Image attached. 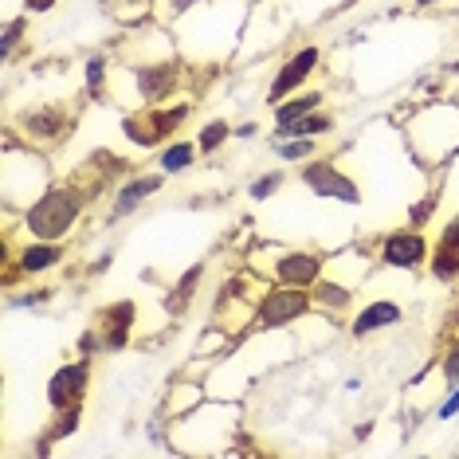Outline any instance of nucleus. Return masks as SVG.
Returning a JSON list of instances; mask_svg holds the SVG:
<instances>
[{
  "label": "nucleus",
  "instance_id": "obj_1",
  "mask_svg": "<svg viewBox=\"0 0 459 459\" xmlns=\"http://www.w3.org/2000/svg\"><path fill=\"white\" fill-rule=\"evenodd\" d=\"M255 4L252 0H201L189 16H181L169 28L189 64H221L236 51L252 24Z\"/></svg>",
  "mask_w": 459,
  "mask_h": 459
},
{
  "label": "nucleus",
  "instance_id": "obj_2",
  "mask_svg": "<svg viewBox=\"0 0 459 459\" xmlns=\"http://www.w3.org/2000/svg\"><path fill=\"white\" fill-rule=\"evenodd\" d=\"M91 201H95V196L82 189L79 181L51 185L44 196H36V201L20 212V232L28 239H56V244H64V239L79 228Z\"/></svg>",
  "mask_w": 459,
  "mask_h": 459
},
{
  "label": "nucleus",
  "instance_id": "obj_3",
  "mask_svg": "<svg viewBox=\"0 0 459 459\" xmlns=\"http://www.w3.org/2000/svg\"><path fill=\"white\" fill-rule=\"evenodd\" d=\"M409 153L424 169H440L459 153V107L455 102H432L404 122Z\"/></svg>",
  "mask_w": 459,
  "mask_h": 459
},
{
  "label": "nucleus",
  "instance_id": "obj_4",
  "mask_svg": "<svg viewBox=\"0 0 459 459\" xmlns=\"http://www.w3.org/2000/svg\"><path fill=\"white\" fill-rule=\"evenodd\" d=\"M193 102L189 99H173L158 102V107H138L130 114H122V138L138 150H161L165 142H173L181 126L189 122Z\"/></svg>",
  "mask_w": 459,
  "mask_h": 459
},
{
  "label": "nucleus",
  "instance_id": "obj_5",
  "mask_svg": "<svg viewBox=\"0 0 459 459\" xmlns=\"http://www.w3.org/2000/svg\"><path fill=\"white\" fill-rule=\"evenodd\" d=\"M189 59L169 56V59H150V64H122V75L130 82L134 107H158V102H173L181 95L185 79H189Z\"/></svg>",
  "mask_w": 459,
  "mask_h": 459
},
{
  "label": "nucleus",
  "instance_id": "obj_6",
  "mask_svg": "<svg viewBox=\"0 0 459 459\" xmlns=\"http://www.w3.org/2000/svg\"><path fill=\"white\" fill-rule=\"evenodd\" d=\"M20 138L36 150H56L64 145L79 126V102H32L8 122Z\"/></svg>",
  "mask_w": 459,
  "mask_h": 459
},
{
  "label": "nucleus",
  "instance_id": "obj_7",
  "mask_svg": "<svg viewBox=\"0 0 459 459\" xmlns=\"http://www.w3.org/2000/svg\"><path fill=\"white\" fill-rule=\"evenodd\" d=\"M255 267L267 283L310 290L322 279V271H326V255L315 252V247H267V252L255 259Z\"/></svg>",
  "mask_w": 459,
  "mask_h": 459
},
{
  "label": "nucleus",
  "instance_id": "obj_8",
  "mask_svg": "<svg viewBox=\"0 0 459 459\" xmlns=\"http://www.w3.org/2000/svg\"><path fill=\"white\" fill-rule=\"evenodd\" d=\"M299 185L307 193H315L318 201H338L346 208H361V185L358 177L342 169L338 158H310L299 165Z\"/></svg>",
  "mask_w": 459,
  "mask_h": 459
},
{
  "label": "nucleus",
  "instance_id": "obj_9",
  "mask_svg": "<svg viewBox=\"0 0 459 459\" xmlns=\"http://www.w3.org/2000/svg\"><path fill=\"white\" fill-rule=\"evenodd\" d=\"M310 315H315V302L307 287L267 283V290L255 299V330H287Z\"/></svg>",
  "mask_w": 459,
  "mask_h": 459
},
{
  "label": "nucleus",
  "instance_id": "obj_10",
  "mask_svg": "<svg viewBox=\"0 0 459 459\" xmlns=\"http://www.w3.org/2000/svg\"><path fill=\"white\" fill-rule=\"evenodd\" d=\"M432 259V239L424 236V228L401 224L393 232L377 239V264L393 271H420Z\"/></svg>",
  "mask_w": 459,
  "mask_h": 459
},
{
  "label": "nucleus",
  "instance_id": "obj_11",
  "mask_svg": "<svg viewBox=\"0 0 459 459\" xmlns=\"http://www.w3.org/2000/svg\"><path fill=\"white\" fill-rule=\"evenodd\" d=\"M322 67V48L318 44H299L290 56L279 64V71L271 75V82H267V102L275 107V102H283V99H290L295 91H302L310 82V75Z\"/></svg>",
  "mask_w": 459,
  "mask_h": 459
},
{
  "label": "nucleus",
  "instance_id": "obj_12",
  "mask_svg": "<svg viewBox=\"0 0 459 459\" xmlns=\"http://www.w3.org/2000/svg\"><path fill=\"white\" fill-rule=\"evenodd\" d=\"M165 185H169V177L161 169H142V173L122 177V181L114 185V196H110V221H126V216H134L145 201H153Z\"/></svg>",
  "mask_w": 459,
  "mask_h": 459
},
{
  "label": "nucleus",
  "instance_id": "obj_13",
  "mask_svg": "<svg viewBox=\"0 0 459 459\" xmlns=\"http://www.w3.org/2000/svg\"><path fill=\"white\" fill-rule=\"evenodd\" d=\"M91 377H95V358H79V361L59 365V369L51 373V381H48V404H51V412L67 409V404L87 401Z\"/></svg>",
  "mask_w": 459,
  "mask_h": 459
},
{
  "label": "nucleus",
  "instance_id": "obj_14",
  "mask_svg": "<svg viewBox=\"0 0 459 459\" xmlns=\"http://www.w3.org/2000/svg\"><path fill=\"white\" fill-rule=\"evenodd\" d=\"M99 333H102V346H107V353L114 350H126L130 338H134V326H138V302L134 299H122V302H107V307L95 315V322H91Z\"/></svg>",
  "mask_w": 459,
  "mask_h": 459
},
{
  "label": "nucleus",
  "instance_id": "obj_15",
  "mask_svg": "<svg viewBox=\"0 0 459 459\" xmlns=\"http://www.w3.org/2000/svg\"><path fill=\"white\" fill-rule=\"evenodd\" d=\"M428 275L440 283H455L459 279V208L444 221L440 236L432 244V259H428Z\"/></svg>",
  "mask_w": 459,
  "mask_h": 459
},
{
  "label": "nucleus",
  "instance_id": "obj_16",
  "mask_svg": "<svg viewBox=\"0 0 459 459\" xmlns=\"http://www.w3.org/2000/svg\"><path fill=\"white\" fill-rule=\"evenodd\" d=\"M396 322H404V307L396 299H369L358 307V315L350 318V338H369V333L393 330Z\"/></svg>",
  "mask_w": 459,
  "mask_h": 459
},
{
  "label": "nucleus",
  "instance_id": "obj_17",
  "mask_svg": "<svg viewBox=\"0 0 459 459\" xmlns=\"http://www.w3.org/2000/svg\"><path fill=\"white\" fill-rule=\"evenodd\" d=\"M310 302H315V315L330 318V322H342V315L353 307V287H346L342 279L322 275L318 283L310 287Z\"/></svg>",
  "mask_w": 459,
  "mask_h": 459
},
{
  "label": "nucleus",
  "instance_id": "obj_18",
  "mask_svg": "<svg viewBox=\"0 0 459 459\" xmlns=\"http://www.w3.org/2000/svg\"><path fill=\"white\" fill-rule=\"evenodd\" d=\"M326 107V91L322 87H315V91H295L290 99H283V102H275L271 107V118H275V130L279 126H290V122H299V118H307V114H315V110H322Z\"/></svg>",
  "mask_w": 459,
  "mask_h": 459
},
{
  "label": "nucleus",
  "instance_id": "obj_19",
  "mask_svg": "<svg viewBox=\"0 0 459 459\" xmlns=\"http://www.w3.org/2000/svg\"><path fill=\"white\" fill-rule=\"evenodd\" d=\"M196 158H201V145H196V138H173V142H165L161 150H158V169L165 177H181V173H189Z\"/></svg>",
  "mask_w": 459,
  "mask_h": 459
},
{
  "label": "nucleus",
  "instance_id": "obj_20",
  "mask_svg": "<svg viewBox=\"0 0 459 459\" xmlns=\"http://www.w3.org/2000/svg\"><path fill=\"white\" fill-rule=\"evenodd\" d=\"M204 283V264H196L189 267L181 279L173 283V290L165 295V310H169L173 318H181V315H189V307H193V299H196V287Z\"/></svg>",
  "mask_w": 459,
  "mask_h": 459
},
{
  "label": "nucleus",
  "instance_id": "obj_21",
  "mask_svg": "<svg viewBox=\"0 0 459 459\" xmlns=\"http://www.w3.org/2000/svg\"><path fill=\"white\" fill-rule=\"evenodd\" d=\"M333 130H338V118L322 107L315 114H307V118L290 122V126H279L275 138H326V134H333Z\"/></svg>",
  "mask_w": 459,
  "mask_h": 459
},
{
  "label": "nucleus",
  "instance_id": "obj_22",
  "mask_svg": "<svg viewBox=\"0 0 459 459\" xmlns=\"http://www.w3.org/2000/svg\"><path fill=\"white\" fill-rule=\"evenodd\" d=\"M208 401L204 389L196 381H177L169 393H165V416H173V420H181V416H189L193 409H201V404Z\"/></svg>",
  "mask_w": 459,
  "mask_h": 459
},
{
  "label": "nucleus",
  "instance_id": "obj_23",
  "mask_svg": "<svg viewBox=\"0 0 459 459\" xmlns=\"http://www.w3.org/2000/svg\"><path fill=\"white\" fill-rule=\"evenodd\" d=\"M271 153H275L279 165H302V161L318 158V138H275L271 142Z\"/></svg>",
  "mask_w": 459,
  "mask_h": 459
},
{
  "label": "nucleus",
  "instance_id": "obj_24",
  "mask_svg": "<svg viewBox=\"0 0 459 459\" xmlns=\"http://www.w3.org/2000/svg\"><path fill=\"white\" fill-rule=\"evenodd\" d=\"M110 87V59L95 51V56H87V67H82V91H87V99H102Z\"/></svg>",
  "mask_w": 459,
  "mask_h": 459
},
{
  "label": "nucleus",
  "instance_id": "obj_25",
  "mask_svg": "<svg viewBox=\"0 0 459 459\" xmlns=\"http://www.w3.org/2000/svg\"><path fill=\"white\" fill-rule=\"evenodd\" d=\"M28 13H13L4 16V28H0V51H4V59L13 64L20 56V44H28Z\"/></svg>",
  "mask_w": 459,
  "mask_h": 459
},
{
  "label": "nucleus",
  "instance_id": "obj_26",
  "mask_svg": "<svg viewBox=\"0 0 459 459\" xmlns=\"http://www.w3.org/2000/svg\"><path fill=\"white\" fill-rule=\"evenodd\" d=\"M232 134H236V130H232V122H228V118H208L204 126H201V134H196V145H201V158H204V153L224 150Z\"/></svg>",
  "mask_w": 459,
  "mask_h": 459
},
{
  "label": "nucleus",
  "instance_id": "obj_27",
  "mask_svg": "<svg viewBox=\"0 0 459 459\" xmlns=\"http://www.w3.org/2000/svg\"><path fill=\"white\" fill-rule=\"evenodd\" d=\"M82 424V401L79 404H67V409H56V420L48 424V440H67L75 436Z\"/></svg>",
  "mask_w": 459,
  "mask_h": 459
},
{
  "label": "nucleus",
  "instance_id": "obj_28",
  "mask_svg": "<svg viewBox=\"0 0 459 459\" xmlns=\"http://www.w3.org/2000/svg\"><path fill=\"white\" fill-rule=\"evenodd\" d=\"M283 185H287V173H283V165H279V169L259 173L255 181L247 185V196H252V201H271V196L283 193Z\"/></svg>",
  "mask_w": 459,
  "mask_h": 459
},
{
  "label": "nucleus",
  "instance_id": "obj_29",
  "mask_svg": "<svg viewBox=\"0 0 459 459\" xmlns=\"http://www.w3.org/2000/svg\"><path fill=\"white\" fill-rule=\"evenodd\" d=\"M196 4H201V0H153V20H158L161 28H173L177 20L189 16Z\"/></svg>",
  "mask_w": 459,
  "mask_h": 459
},
{
  "label": "nucleus",
  "instance_id": "obj_30",
  "mask_svg": "<svg viewBox=\"0 0 459 459\" xmlns=\"http://www.w3.org/2000/svg\"><path fill=\"white\" fill-rule=\"evenodd\" d=\"M440 373H444L447 385H459V338L447 342V350H444V358H440Z\"/></svg>",
  "mask_w": 459,
  "mask_h": 459
},
{
  "label": "nucleus",
  "instance_id": "obj_31",
  "mask_svg": "<svg viewBox=\"0 0 459 459\" xmlns=\"http://www.w3.org/2000/svg\"><path fill=\"white\" fill-rule=\"evenodd\" d=\"M59 0H20V13H28V16H44V13H51Z\"/></svg>",
  "mask_w": 459,
  "mask_h": 459
},
{
  "label": "nucleus",
  "instance_id": "obj_32",
  "mask_svg": "<svg viewBox=\"0 0 459 459\" xmlns=\"http://www.w3.org/2000/svg\"><path fill=\"white\" fill-rule=\"evenodd\" d=\"M455 412H459V385H452V393H447V401L436 409V416H440V420H452Z\"/></svg>",
  "mask_w": 459,
  "mask_h": 459
},
{
  "label": "nucleus",
  "instance_id": "obj_33",
  "mask_svg": "<svg viewBox=\"0 0 459 459\" xmlns=\"http://www.w3.org/2000/svg\"><path fill=\"white\" fill-rule=\"evenodd\" d=\"M259 126H255V122H244V126H236V138H252V134H255Z\"/></svg>",
  "mask_w": 459,
  "mask_h": 459
},
{
  "label": "nucleus",
  "instance_id": "obj_34",
  "mask_svg": "<svg viewBox=\"0 0 459 459\" xmlns=\"http://www.w3.org/2000/svg\"><path fill=\"white\" fill-rule=\"evenodd\" d=\"M412 8H440V4H447V0H409Z\"/></svg>",
  "mask_w": 459,
  "mask_h": 459
},
{
  "label": "nucleus",
  "instance_id": "obj_35",
  "mask_svg": "<svg viewBox=\"0 0 459 459\" xmlns=\"http://www.w3.org/2000/svg\"><path fill=\"white\" fill-rule=\"evenodd\" d=\"M252 4H267V0H252Z\"/></svg>",
  "mask_w": 459,
  "mask_h": 459
}]
</instances>
